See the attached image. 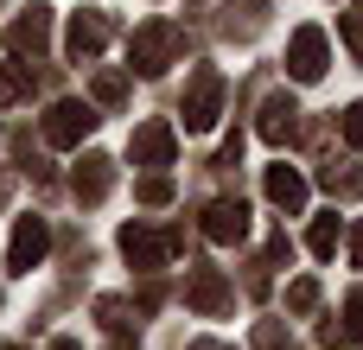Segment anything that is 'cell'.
<instances>
[{
	"label": "cell",
	"instance_id": "obj_1",
	"mask_svg": "<svg viewBox=\"0 0 363 350\" xmlns=\"http://www.w3.org/2000/svg\"><path fill=\"white\" fill-rule=\"evenodd\" d=\"M179 249H185L179 230H147V223H128V230H121V255H128L140 274H160Z\"/></svg>",
	"mask_w": 363,
	"mask_h": 350
},
{
	"label": "cell",
	"instance_id": "obj_2",
	"mask_svg": "<svg viewBox=\"0 0 363 350\" xmlns=\"http://www.w3.org/2000/svg\"><path fill=\"white\" fill-rule=\"evenodd\" d=\"M179 51H185V32H179L172 19H147V26L134 32V51H128V57H134V70L160 77V70H166Z\"/></svg>",
	"mask_w": 363,
	"mask_h": 350
},
{
	"label": "cell",
	"instance_id": "obj_3",
	"mask_svg": "<svg viewBox=\"0 0 363 350\" xmlns=\"http://www.w3.org/2000/svg\"><path fill=\"white\" fill-rule=\"evenodd\" d=\"M223 115V77L217 70H198L191 77V96H185V134H211Z\"/></svg>",
	"mask_w": 363,
	"mask_h": 350
},
{
	"label": "cell",
	"instance_id": "obj_4",
	"mask_svg": "<svg viewBox=\"0 0 363 350\" xmlns=\"http://www.w3.org/2000/svg\"><path fill=\"white\" fill-rule=\"evenodd\" d=\"M51 45V6H26L13 26H6V51L13 57H38Z\"/></svg>",
	"mask_w": 363,
	"mask_h": 350
},
{
	"label": "cell",
	"instance_id": "obj_5",
	"mask_svg": "<svg viewBox=\"0 0 363 350\" xmlns=\"http://www.w3.org/2000/svg\"><path fill=\"white\" fill-rule=\"evenodd\" d=\"M89 128H96V108L89 102H51V115H45V140L51 147H77Z\"/></svg>",
	"mask_w": 363,
	"mask_h": 350
},
{
	"label": "cell",
	"instance_id": "obj_6",
	"mask_svg": "<svg viewBox=\"0 0 363 350\" xmlns=\"http://www.w3.org/2000/svg\"><path fill=\"white\" fill-rule=\"evenodd\" d=\"M45 249H51V230H45V217H19V230H13V249H6V268H13V274H32V268L45 261Z\"/></svg>",
	"mask_w": 363,
	"mask_h": 350
},
{
	"label": "cell",
	"instance_id": "obj_7",
	"mask_svg": "<svg viewBox=\"0 0 363 350\" xmlns=\"http://www.w3.org/2000/svg\"><path fill=\"white\" fill-rule=\"evenodd\" d=\"M287 70H294L300 83H319V77H325V32H319V26H300V32H294Z\"/></svg>",
	"mask_w": 363,
	"mask_h": 350
},
{
	"label": "cell",
	"instance_id": "obj_8",
	"mask_svg": "<svg viewBox=\"0 0 363 350\" xmlns=\"http://www.w3.org/2000/svg\"><path fill=\"white\" fill-rule=\"evenodd\" d=\"M128 153H134V166H172V153H179V140H172V128L166 121H147V128H134V140H128Z\"/></svg>",
	"mask_w": 363,
	"mask_h": 350
},
{
	"label": "cell",
	"instance_id": "obj_9",
	"mask_svg": "<svg viewBox=\"0 0 363 350\" xmlns=\"http://www.w3.org/2000/svg\"><path fill=\"white\" fill-rule=\"evenodd\" d=\"M185 300H191L204 319H217V312H230V281H223L217 268H191V274H185Z\"/></svg>",
	"mask_w": 363,
	"mask_h": 350
},
{
	"label": "cell",
	"instance_id": "obj_10",
	"mask_svg": "<svg viewBox=\"0 0 363 350\" xmlns=\"http://www.w3.org/2000/svg\"><path fill=\"white\" fill-rule=\"evenodd\" d=\"M204 236H211V242H242V236H249V204H242V198H217V204L204 210Z\"/></svg>",
	"mask_w": 363,
	"mask_h": 350
},
{
	"label": "cell",
	"instance_id": "obj_11",
	"mask_svg": "<svg viewBox=\"0 0 363 350\" xmlns=\"http://www.w3.org/2000/svg\"><path fill=\"white\" fill-rule=\"evenodd\" d=\"M108 185H115V166H108L102 153H89V159L70 172V191H77L83 204H102V198H108Z\"/></svg>",
	"mask_w": 363,
	"mask_h": 350
},
{
	"label": "cell",
	"instance_id": "obj_12",
	"mask_svg": "<svg viewBox=\"0 0 363 350\" xmlns=\"http://www.w3.org/2000/svg\"><path fill=\"white\" fill-rule=\"evenodd\" d=\"M294 115H300V108H294V96H268V102H262V121H255V128H262V140H268V147L294 140Z\"/></svg>",
	"mask_w": 363,
	"mask_h": 350
},
{
	"label": "cell",
	"instance_id": "obj_13",
	"mask_svg": "<svg viewBox=\"0 0 363 350\" xmlns=\"http://www.w3.org/2000/svg\"><path fill=\"white\" fill-rule=\"evenodd\" d=\"M102 38H108L102 13H77V19H70V38H64V45H70V57L83 64V57H96V51H102Z\"/></svg>",
	"mask_w": 363,
	"mask_h": 350
},
{
	"label": "cell",
	"instance_id": "obj_14",
	"mask_svg": "<svg viewBox=\"0 0 363 350\" xmlns=\"http://www.w3.org/2000/svg\"><path fill=\"white\" fill-rule=\"evenodd\" d=\"M268 204L281 210H306V179L294 166H268Z\"/></svg>",
	"mask_w": 363,
	"mask_h": 350
},
{
	"label": "cell",
	"instance_id": "obj_15",
	"mask_svg": "<svg viewBox=\"0 0 363 350\" xmlns=\"http://www.w3.org/2000/svg\"><path fill=\"white\" fill-rule=\"evenodd\" d=\"M26 96H32V64H13V70H0V108L26 102Z\"/></svg>",
	"mask_w": 363,
	"mask_h": 350
},
{
	"label": "cell",
	"instance_id": "obj_16",
	"mask_svg": "<svg viewBox=\"0 0 363 350\" xmlns=\"http://www.w3.org/2000/svg\"><path fill=\"white\" fill-rule=\"evenodd\" d=\"M121 96H128V77H121V70H102V77H96V102H102V108H121Z\"/></svg>",
	"mask_w": 363,
	"mask_h": 350
},
{
	"label": "cell",
	"instance_id": "obj_17",
	"mask_svg": "<svg viewBox=\"0 0 363 350\" xmlns=\"http://www.w3.org/2000/svg\"><path fill=\"white\" fill-rule=\"evenodd\" d=\"M306 249H313V255L325 261V255L338 249V217H319V223H313V236H306Z\"/></svg>",
	"mask_w": 363,
	"mask_h": 350
},
{
	"label": "cell",
	"instance_id": "obj_18",
	"mask_svg": "<svg viewBox=\"0 0 363 350\" xmlns=\"http://www.w3.org/2000/svg\"><path fill=\"white\" fill-rule=\"evenodd\" d=\"M134 198H140V204H172V179H166V172H153V179H140V185H134Z\"/></svg>",
	"mask_w": 363,
	"mask_h": 350
},
{
	"label": "cell",
	"instance_id": "obj_19",
	"mask_svg": "<svg viewBox=\"0 0 363 350\" xmlns=\"http://www.w3.org/2000/svg\"><path fill=\"white\" fill-rule=\"evenodd\" d=\"M255 350H294V338H287L274 319H262V325H255Z\"/></svg>",
	"mask_w": 363,
	"mask_h": 350
},
{
	"label": "cell",
	"instance_id": "obj_20",
	"mask_svg": "<svg viewBox=\"0 0 363 350\" xmlns=\"http://www.w3.org/2000/svg\"><path fill=\"white\" fill-rule=\"evenodd\" d=\"M338 32H345V45H351V57L363 64V13H338Z\"/></svg>",
	"mask_w": 363,
	"mask_h": 350
},
{
	"label": "cell",
	"instance_id": "obj_21",
	"mask_svg": "<svg viewBox=\"0 0 363 350\" xmlns=\"http://www.w3.org/2000/svg\"><path fill=\"white\" fill-rule=\"evenodd\" d=\"M287 306H294V312H313V306H319V281H294V287H287Z\"/></svg>",
	"mask_w": 363,
	"mask_h": 350
},
{
	"label": "cell",
	"instance_id": "obj_22",
	"mask_svg": "<svg viewBox=\"0 0 363 350\" xmlns=\"http://www.w3.org/2000/svg\"><path fill=\"white\" fill-rule=\"evenodd\" d=\"M345 338H351V344H363V287L345 300Z\"/></svg>",
	"mask_w": 363,
	"mask_h": 350
},
{
	"label": "cell",
	"instance_id": "obj_23",
	"mask_svg": "<svg viewBox=\"0 0 363 350\" xmlns=\"http://www.w3.org/2000/svg\"><path fill=\"white\" fill-rule=\"evenodd\" d=\"M345 140L363 147V102H351V115H345Z\"/></svg>",
	"mask_w": 363,
	"mask_h": 350
},
{
	"label": "cell",
	"instance_id": "obj_24",
	"mask_svg": "<svg viewBox=\"0 0 363 350\" xmlns=\"http://www.w3.org/2000/svg\"><path fill=\"white\" fill-rule=\"evenodd\" d=\"M351 261H357V268H363V223H357V230H351Z\"/></svg>",
	"mask_w": 363,
	"mask_h": 350
},
{
	"label": "cell",
	"instance_id": "obj_25",
	"mask_svg": "<svg viewBox=\"0 0 363 350\" xmlns=\"http://www.w3.org/2000/svg\"><path fill=\"white\" fill-rule=\"evenodd\" d=\"M185 350H230V344H217V338H198V344H185Z\"/></svg>",
	"mask_w": 363,
	"mask_h": 350
},
{
	"label": "cell",
	"instance_id": "obj_26",
	"mask_svg": "<svg viewBox=\"0 0 363 350\" xmlns=\"http://www.w3.org/2000/svg\"><path fill=\"white\" fill-rule=\"evenodd\" d=\"M51 350H83V344L77 338H51Z\"/></svg>",
	"mask_w": 363,
	"mask_h": 350
},
{
	"label": "cell",
	"instance_id": "obj_27",
	"mask_svg": "<svg viewBox=\"0 0 363 350\" xmlns=\"http://www.w3.org/2000/svg\"><path fill=\"white\" fill-rule=\"evenodd\" d=\"M6 350H26V344H6Z\"/></svg>",
	"mask_w": 363,
	"mask_h": 350
}]
</instances>
